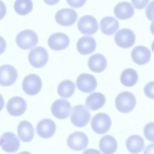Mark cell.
Here are the masks:
<instances>
[{"label": "cell", "instance_id": "cell-1", "mask_svg": "<svg viewBox=\"0 0 154 154\" xmlns=\"http://www.w3.org/2000/svg\"><path fill=\"white\" fill-rule=\"evenodd\" d=\"M90 112L84 105H77L71 110L70 120L73 125L78 128L86 126L90 119Z\"/></svg>", "mask_w": 154, "mask_h": 154}, {"label": "cell", "instance_id": "cell-2", "mask_svg": "<svg viewBox=\"0 0 154 154\" xmlns=\"http://www.w3.org/2000/svg\"><path fill=\"white\" fill-rule=\"evenodd\" d=\"M136 104L135 96L131 92L123 91L119 93L115 100V105L117 110L122 113H128L132 111Z\"/></svg>", "mask_w": 154, "mask_h": 154}, {"label": "cell", "instance_id": "cell-3", "mask_svg": "<svg viewBox=\"0 0 154 154\" xmlns=\"http://www.w3.org/2000/svg\"><path fill=\"white\" fill-rule=\"evenodd\" d=\"M17 45L23 50L29 49L35 46L38 42L37 34L31 29L20 31L16 37Z\"/></svg>", "mask_w": 154, "mask_h": 154}, {"label": "cell", "instance_id": "cell-4", "mask_svg": "<svg viewBox=\"0 0 154 154\" xmlns=\"http://www.w3.org/2000/svg\"><path fill=\"white\" fill-rule=\"evenodd\" d=\"M111 120L109 116L103 112L96 114L91 122V126L93 131L97 134L107 132L111 128Z\"/></svg>", "mask_w": 154, "mask_h": 154}, {"label": "cell", "instance_id": "cell-5", "mask_svg": "<svg viewBox=\"0 0 154 154\" xmlns=\"http://www.w3.org/2000/svg\"><path fill=\"white\" fill-rule=\"evenodd\" d=\"M42 87V79L35 74H30L25 77L22 82V89L28 95L34 96L38 94Z\"/></svg>", "mask_w": 154, "mask_h": 154}, {"label": "cell", "instance_id": "cell-6", "mask_svg": "<svg viewBox=\"0 0 154 154\" xmlns=\"http://www.w3.org/2000/svg\"><path fill=\"white\" fill-rule=\"evenodd\" d=\"M28 60L32 66L35 68L44 67L48 61V54L46 50L41 46L36 47L29 52Z\"/></svg>", "mask_w": 154, "mask_h": 154}, {"label": "cell", "instance_id": "cell-7", "mask_svg": "<svg viewBox=\"0 0 154 154\" xmlns=\"http://www.w3.org/2000/svg\"><path fill=\"white\" fill-rule=\"evenodd\" d=\"M114 40L118 46L122 48H129L134 44L135 35L131 29L123 28L116 33Z\"/></svg>", "mask_w": 154, "mask_h": 154}, {"label": "cell", "instance_id": "cell-8", "mask_svg": "<svg viewBox=\"0 0 154 154\" xmlns=\"http://www.w3.org/2000/svg\"><path fill=\"white\" fill-rule=\"evenodd\" d=\"M0 146L4 151L13 153L19 149L20 141L14 133L7 132L0 137Z\"/></svg>", "mask_w": 154, "mask_h": 154}, {"label": "cell", "instance_id": "cell-9", "mask_svg": "<svg viewBox=\"0 0 154 154\" xmlns=\"http://www.w3.org/2000/svg\"><path fill=\"white\" fill-rule=\"evenodd\" d=\"M98 28L97 20L91 15L81 17L78 22V28L84 34L93 35L97 31Z\"/></svg>", "mask_w": 154, "mask_h": 154}, {"label": "cell", "instance_id": "cell-10", "mask_svg": "<svg viewBox=\"0 0 154 154\" xmlns=\"http://www.w3.org/2000/svg\"><path fill=\"white\" fill-rule=\"evenodd\" d=\"M68 146L73 150H81L85 149L88 143V138L86 134L82 132H75L72 133L67 138Z\"/></svg>", "mask_w": 154, "mask_h": 154}, {"label": "cell", "instance_id": "cell-11", "mask_svg": "<svg viewBox=\"0 0 154 154\" xmlns=\"http://www.w3.org/2000/svg\"><path fill=\"white\" fill-rule=\"evenodd\" d=\"M55 21L63 26L73 25L78 19L76 12L71 8H63L58 10L55 16Z\"/></svg>", "mask_w": 154, "mask_h": 154}, {"label": "cell", "instance_id": "cell-12", "mask_svg": "<svg viewBox=\"0 0 154 154\" xmlns=\"http://www.w3.org/2000/svg\"><path fill=\"white\" fill-rule=\"evenodd\" d=\"M76 86L78 88L84 93H91L97 87V80L96 78L88 73H82L79 75L76 79Z\"/></svg>", "mask_w": 154, "mask_h": 154}, {"label": "cell", "instance_id": "cell-13", "mask_svg": "<svg viewBox=\"0 0 154 154\" xmlns=\"http://www.w3.org/2000/svg\"><path fill=\"white\" fill-rule=\"evenodd\" d=\"M17 78L16 69L9 64L0 66V85L8 87L13 84Z\"/></svg>", "mask_w": 154, "mask_h": 154}, {"label": "cell", "instance_id": "cell-14", "mask_svg": "<svg viewBox=\"0 0 154 154\" xmlns=\"http://www.w3.org/2000/svg\"><path fill=\"white\" fill-rule=\"evenodd\" d=\"M71 109L69 102L65 99H58L53 102L51 112L53 116L58 119H65L68 117Z\"/></svg>", "mask_w": 154, "mask_h": 154}, {"label": "cell", "instance_id": "cell-15", "mask_svg": "<svg viewBox=\"0 0 154 154\" xmlns=\"http://www.w3.org/2000/svg\"><path fill=\"white\" fill-rule=\"evenodd\" d=\"M7 111L13 116H19L23 114L26 109V102L19 96L11 98L7 103Z\"/></svg>", "mask_w": 154, "mask_h": 154}, {"label": "cell", "instance_id": "cell-16", "mask_svg": "<svg viewBox=\"0 0 154 154\" xmlns=\"http://www.w3.org/2000/svg\"><path fill=\"white\" fill-rule=\"evenodd\" d=\"M70 43L69 37L63 32H55L49 38L48 43L54 51H62L68 47Z\"/></svg>", "mask_w": 154, "mask_h": 154}, {"label": "cell", "instance_id": "cell-17", "mask_svg": "<svg viewBox=\"0 0 154 154\" xmlns=\"http://www.w3.org/2000/svg\"><path fill=\"white\" fill-rule=\"evenodd\" d=\"M56 131L55 122L49 119L41 120L36 126L37 135L42 138L48 139L53 136Z\"/></svg>", "mask_w": 154, "mask_h": 154}, {"label": "cell", "instance_id": "cell-18", "mask_svg": "<svg viewBox=\"0 0 154 154\" xmlns=\"http://www.w3.org/2000/svg\"><path fill=\"white\" fill-rule=\"evenodd\" d=\"M150 51L144 46H137L135 47L131 52V58L133 61L138 65H144L148 63L150 60Z\"/></svg>", "mask_w": 154, "mask_h": 154}, {"label": "cell", "instance_id": "cell-19", "mask_svg": "<svg viewBox=\"0 0 154 154\" xmlns=\"http://www.w3.org/2000/svg\"><path fill=\"white\" fill-rule=\"evenodd\" d=\"M96 42L94 38L90 36H83L77 42L76 48L82 55H88L94 51Z\"/></svg>", "mask_w": 154, "mask_h": 154}, {"label": "cell", "instance_id": "cell-20", "mask_svg": "<svg viewBox=\"0 0 154 154\" xmlns=\"http://www.w3.org/2000/svg\"><path fill=\"white\" fill-rule=\"evenodd\" d=\"M17 135L20 140L28 143L31 141L34 135V130L32 125L28 121L23 120L19 123L17 126Z\"/></svg>", "mask_w": 154, "mask_h": 154}, {"label": "cell", "instance_id": "cell-21", "mask_svg": "<svg viewBox=\"0 0 154 154\" xmlns=\"http://www.w3.org/2000/svg\"><path fill=\"white\" fill-rule=\"evenodd\" d=\"M114 14L118 19L126 20L133 16L134 9L132 4L129 2H122L117 4L114 7Z\"/></svg>", "mask_w": 154, "mask_h": 154}, {"label": "cell", "instance_id": "cell-22", "mask_svg": "<svg viewBox=\"0 0 154 154\" xmlns=\"http://www.w3.org/2000/svg\"><path fill=\"white\" fill-rule=\"evenodd\" d=\"M106 65L107 62L106 58L100 54H94L88 59V67L93 72H102L106 69Z\"/></svg>", "mask_w": 154, "mask_h": 154}, {"label": "cell", "instance_id": "cell-23", "mask_svg": "<svg viewBox=\"0 0 154 154\" xmlns=\"http://www.w3.org/2000/svg\"><path fill=\"white\" fill-rule=\"evenodd\" d=\"M99 148L103 154H113L117 149V142L111 135L103 136L99 141Z\"/></svg>", "mask_w": 154, "mask_h": 154}, {"label": "cell", "instance_id": "cell-24", "mask_svg": "<svg viewBox=\"0 0 154 154\" xmlns=\"http://www.w3.org/2000/svg\"><path fill=\"white\" fill-rule=\"evenodd\" d=\"M101 31L106 35H112L119 28V23L114 17L111 16L104 17L100 22Z\"/></svg>", "mask_w": 154, "mask_h": 154}, {"label": "cell", "instance_id": "cell-25", "mask_svg": "<svg viewBox=\"0 0 154 154\" xmlns=\"http://www.w3.org/2000/svg\"><path fill=\"white\" fill-rule=\"evenodd\" d=\"M105 97L102 93L100 92H94L87 97L85 104L89 109L96 111L102 108L105 105Z\"/></svg>", "mask_w": 154, "mask_h": 154}, {"label": "cell", "instance_id": "cell-26", "mask_svg": "<svg viewBox=\"0 0 154 154\" xmlns=\"http://www.w3.org/2000/svg\"><path fill=\"white\" fill-rule=\"evenodd\" d=\"M126 146L128 150L132 153L137 154L142 151L144 146L143 138L138 135H132L126 141Z\"/></svg>", "mask_w": 154, "mask_h": 154}, {"label": "cell", "instance_id": "cell-27", "mask_svg": "<svg viewBox=\"0 0 154 154\" xmlns=\"http://www.w3.org/2000/svg\"><path fill=\"white\" fill-rule=\"evenodd\" d=\"M138 73L133 69L128 68L124 70L120 75V81L126 87L134 86L138 81Z\"/></svg>", "mask_w": 154, "mask_h": 154}, {"label": "cell", "instance_id": "cell-28", "mask_svg": "<svg viewBox=\"0 0 154 154\" xmlns=\"http://www.w3.org/2000/svg\"><path fill=\"white\" fill-rule=\"evenodd\" d=\"M75 90V84L70 80H64L58 85L57 91L59 96L63 98L71 97Z\"/></svg>", "mask_w": 154, "mask_h": 154}, {"label": "cell", "instance_id": "cell-29", "mask_svg": "<svg viewBox=\"0 0 154 154\" xmlns=\"http://www.w3.org/2000/svg\"><path fill=\"white\" fill-rule=\"evenodd\" d=\"M32 2L31 0H16L14 4L15 11L19 15L25 16L32 10Z\"/></svg>", "mask_w": 154, "mask_h": 154}, {"label": "cell", "instance_id": "cell-30", "mask_svg": "<svg viewBox=\"0 0 154 154\" xmlns=\"http://www.w3.org/2000/svg\"><path fill=\"white\" fill-rule=\"evenodd\" d=\"M143 133L147 140L154 142V122L147 123L144 128Z\"/></svg>", "mask_w": 154, "mask_h": 154}, {"label": "cell", "instance_id": "cell-31", "mask_svg": "<svg viewBox=\"0 0 154 154\" xmlns=\"http://www.w3.org/2000/svg\"><path fill=\"white\" fill-rule=\"evenodd\" d=\"M144 93L146 96L152 99H154V81L148 82L144 87Z\"/></svg>", "mask_w": 154, "mask_h": 154}, {"label": "cell", "instance_id": "cell-32", "mask_svg": "<svg viewBox=\"0 0 154 154\" xmlns=\"http://www.w3.org/2000/svg\"><path fill=\"white\" fill-rule=\"evenodd\" d=\"M146 15L150 20L154 19V1H151L146 9Z\"/></svg>", "mask_w": 154, "mask_h": 154}, {"label": "cell", "instance_id": "cell-33", "mask_svg": "<svg viewBox=\"0 0 154 154\" xmlns=\"http://www.w3.org/2000/svg\"><path fill=\"white\" fill-rule=\"evenodd\" d=\"M149 0H132L133 5L137 9L141 10L146 7Z\"/></svg>", "mask_w": 154, "mask_h": 154}, {"label": "cell", "instance_id": "cell-34", "mask_svg": "<svg viewBox=\"0 0 154 154\" xmlns=\"http://www.w3.org/2000/svg\"><path fill=\"white\" fill-rule=\"evenodd\" d=\"M67 4L73 8H79L82 7L87 0H66Z\"/></svg>", "mask_w": 154, "mask_h": 154}, {"label": "cell", "instance_id": "cell-35", "mask_svg": "<svg viewBox=\"0 0 154 154\" xmlns=\"http://www.w3.org/2000/svg\"><path fill=\"white\" fill-rule=\"evenodd\" d=\"M7 11L6 6L4 3L0 0V20H1L5 15Z\"/></svg>", "mask_w": 154, "mask_h": 154}, {"label": "cell", "instance_id": "cell-36", "mask_svg": "<svg viewBox=\"0 0 154 154\" xmlns=\"http://www.w3.org/2000/svg\"><path fill=\"white\" fill-rule=\"evenodd\" d=\"M143 154H154V143L149 144L144 150Z\"/></svg>", "mask_w": 154, "mask_h": 154}, {"label": "cell", "instance_id": "cell-37", "mask_svg": "<svg viewBox=\"0 0 154 154\" xmlns=\"http://www.w3.org/2000/svg\"><path fill=\"white\" fill-rule=\"evenodd\" d=\"M6 49V42L4 38L0 35V55L2 54Z\"/></svg>", "mask_w": 154, "mask_h": 154}, {"label": "cell", "instance_id": "cell-38", "mask_svg": "<svg viewBox=\"0 0 154 154\" xmlns=\"http://www.w3.org/2000/svg\"><path fill=\"white\" fill-rule=\"evenodd\" d=\"M82 154H101L100 152L94 149H88L85 150Z\"/></svg>", "mask_w": 154, "mask_h": 154}, {"label": "cell", "instance_id": "cell-39", "mask_svg": "<svg viewBox=\"0 0 154 154\" xmlns=\"http://www.w3.org/2000/svg\"><path fill=\"white\" fill-rule=\"evenodd\" d=\"M44 2L49 5H54L57 4L60 0H43Z\"/></svg>", "mask_w": 154, "mask_h": 154}, {"label": "cell", "instance_id": "cell-40", "mask_svg": "<svg viewBox=\"0 0 154 154\" xmlns=\"http://www.w3.org/2000/svg\"><path fill=\"white\" fill-rule=\"evenodd\" d=\"M4 106V100L2 96L0 94V111L2 109Z\"/></svg>", "mask_w": 154, "mask_h": 154}, {"label": "cell", "instance_id": "cell-41", "mask_svg": "<svg viewBox=\"0 0 154 154\" xmlns=\"http://www.w3.org/2000/svg\"><path fill=\"white\" fill-rule=\"evenodd\" d=\"M150 29L151 32L154 35V20H153V22H152L150 26Z\"/></svg>", "mask_w": 154, "mask_h": 154}, {"label": "cell", "instance_id": "cell-42", "mask_svg": "<svg viewBox=\"0 0 154 154\" xmlns=\"http://www.w3.org/2000/svg\"><path fill=\"white\" fill-rule=\"evenodd\" d=\"M18 154H31L30 152H26V151H24V152H20Z\"/></svg>", "mask_w": 154, "mask_h": 154}, {"label": "cell", "instance_id": "cell-43", "mask_svg": "<svg viewBox=\"0 0 154 154\" xmlns=\"http://www.w3.org/2000/svg\"><path fill=\"white\" fill-rule=\"evenodd\" d=\"M152 51L154 52V41L153 42L152 45Z\"/></svg>", "mask_w": 154, "mask_h": 154}]
</instances>
